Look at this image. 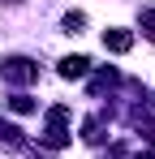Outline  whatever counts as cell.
<instances>
[{
	"label": "cell",
	"instance_id": "cell-1",
	"mask_svg": "<svg viewBox=\"0 0 155 159\" xmlns=\"http://www.w3.org/2000/svg\"><path fill=\"white\" fill-rule=\"evenodd\" d=\"M69 107H52L48 112V129H43V146H52V151H60V146H69Z\"/></svg>",
	"mask_w": 155,
	"mask_h": 159
},
{
	"label": "cell",
	"instance_id": "cell-2",
	"mask_svg": "<svg viewBox=\"0 0 155 159\" xmlns=\"http://www.w3.org/2000/svg\"><path fill=\"white\" fill-rule=\"evenodd\" d=\"M0 73H4V82H13V86H26V82L39 78V65L26 60V56H9V60L0 65Z\"/></svg>",
	"mask_w": 155,
	"mask_h": 159
},
{
	"label": "cell",
	"instance_id": "cell-3",
	"mask_svg": "<svg viewBox=\"0 0 155 159\" xmlns=\"http://www.w3.org/2000/svg\"><path fill=\"white\" fill-rule=\"evenodd\" d=\"M103 48H108V52H129V48H134V34L121 30V26H112V30H103Z\"/></svg>",
	"mask_w": 155,
	"mask_h": 159
},
{
	"label": "cell",
	"instance_id": "cell-4",
	"mask_svg": "<svg viewBox=\"0 0 155 159\" xmlns=\"http://www.w3.org/2000/svg\"><path fill=\"white\" fill-rule=\"evenodd\" d=\"M86 69H91L86 56H65L60 60V78H86Z\"/></svg>",
	"mask_w": 155,
	"mask_h": 159
},
{
	"label": "cell",
	"instance_id": "cell-5",
	"mask_svg": "<svg viewBox=\"0 0 155 159\" xmlns=\"http://www.w3.org/2000/svg\"><path fill=\"white\" fill-rule=\"evenodd\" d=\"M0 142H4L9 151H17V146H22V129H17V125H0Z\"/></svg>",
	"mask_w": 155,
	"mask_h": 159
},
{
	"label": "cell",
	"instance_id": "cell-6",
	"mask_svg": "<svg viewBox=\"0 0 155 159\" xmlns=\"http://www.w3.org/2000/svg\"><path fill=\"white\" fill-rule=\"evenodd\" d=\"M60 26H65V34H78V30L86 26V13H65V22H60Z\"/></svg>",
	"mask_w": 155,
	"mask_h": 159
},
{
	"label": "cell",
	"instance_id": "cell-7",
	"mask_svg": "<svg viewBox=\"0 0 155 159\" xmlns=\"http://www.w3.org/2000/svg\"><path fill=\"white\" fill-rule=\"evenodd\" d=\"M9 107H13V112H35V99H30V95H13Z\"/></svg>",
	"mask_w": 155,
	"mask_h": 159
},
{
	"label": "cell",
	"instance_id": "cell-8",
	"mask_svg": "<svg viewBox=\"0 0 155 159\" xmlns=\"http://www.w3.org/2000/svg\"><path fill=\"white\" fill-rule=\"evenodd\" d=\"M138 22H142V30H147V39H155V9H142Z\"/></svg>",
	"mask_w": 155,
	"mask_h": 159
},
{
	"label": "cell",
	"instance_id": "cell-9",
	"mask_svg": "<svg viewBox=\"0 0 155 159\" xmlns=\"http://www.w3.org/2000/svg\"><path fill=\"white\" fill-rule=\"evenodd\" d=\"M138 159H155V155H138Z\"/></svg>",
	"mask_w": 155,
	"mask_h": 159
},
{
	"label": "cell",
	"instance_id": "cell-10",
	"mask_svg": "<svg viewBox=\"0 0 155 159\" xmlns=\"http://www.w3.org/2000/svg\"><path fill=\"white\" fill-rule=\"evenodd\" d=\"M9 4H17V0H9Z\"/></svg>",
	"mask_w": 155,
	"mask_h": 159
}]
</instances>
